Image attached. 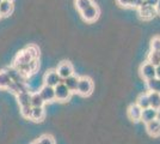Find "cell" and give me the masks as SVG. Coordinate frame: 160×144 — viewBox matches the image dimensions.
<instances>
[{"instance_id": "cell-1", "label": "cell", "mask_w": 160, "mask_h": 144, "mask_svg": "<svg viewBox=\"0 0 160 144\" xmlns=\"http://www.w3.org/2000/svg\"><path fill=\"white\" fill-rule=\"evenodd\" d=\"M13 66L18 70L25 78H28V77H30L32 73H35V72L38 70L40 64H38V59H35V60L30 61L29 64H18V65H13Z\"/></svg>"}, {"instance_id": "cell-2", "label": "cell", "mask_w": 160, "mask_h": 144, "mask_svg": "<svg viewBox=\"0 0 160 144\" xmlns=\"http://www.w3.org/2000/svg\"><path fill=\"white\" fill-rule=\"evenodd\" d=\"M92 90H93V82L91 81V78H88V77H81L79 79L77 93L81 96H88L91 95Z\"/></svg>"}, {"instance_id": "cell-3", "label": "cell", "mask_w": 160, "mask_h": 144, "mask_svg": "<svg viewBox=\"0 0 160 144\" xmlns=\"http://www.w3.org/2000/svg\"><path fill=\"white\" fill-rule=\"evenodd\" d=\"M80 13H81V17L84 18V21L88 22V23H92V22L98 19V17H99L100 14V10L96 4H93V5H91L87 8H85L84 11H81Z\"/></svg>"}, {"instance_id": "cell-4", "label": "cell", "mask_w": 160, "mask_h": 144, "mask_svg": "<svg viewBox=\"0 0 160 144\" xmlns=\"http://www.w3.org/2000/svg\"><path fill=\"white\" fill-rule=\"evenodd\" d=\"M43 82H44V85H49V87L55 88L58 84L62 83L63 81L60 78V76L58 75L56 70H49V71L46 72V75H44Z\"/></svg>"}, {"instance_id": "cell-5", "label": "cell", "mask_w": 160, "mask_h": 144, "mask_svg": "<svg viewBox=\"0 0 160 144\" xmlns=\"http://www.w3.org/2000/svg\"><path fill=\"white\" fill-rule=\"evenodd\" d=\"M56 72H58V75L60 76V78L63 81V79H66L68 78L69 76L74 75V69H73V65L71 64L69 61H62L58 66V69H56Z\"/></svg>"}, {"instance_id": "cell-6", "label": "cell", "mask_w": 160, "mask_h": 144, "mask_svg": "<svg viewBox=\"0 0 160 144\" xmlns=\"http://www.w3.org/2000/svg\"><path fill=\"white\" fill-rule=\"evenodd\" d=\"M54 90H55V100L61 101V102L68 100L69 96H71V91H69L68 88L63 84V82L60 83V84H58V85L54 88Z\"/></svg>"}, {"instance_id": "cell-7", "label": "cell", "mask_w": 160, "mask_h": 144, "mask_svg": "<svg viewBox=\"0 0 160 144\" xmlns=\"http://www.w3.org/2000/svg\"><path fill=\"white\" fill-rule=\"evenodd\" d=\"M140 73L146 81L153 79V78H155V66H153L148 61L143 62L140 67Z\"/></svg>"}, {"instance_id": "cell-8", "label": "cell", "mask_w": 160, "mask_h": 144, "mask_svg": "<svg viewBox=\"0 0 160 144\" xmlns=\"http://www.w3.org/2000/svg\"><path fill=\"white\" fill-rule=\"evenodd\" d=\"M5 71H6V73L8 75L10 79H11L12 82H14V83H28L27 78L22 75V73H20L19 71L16 69L14 66H10V67L5 69Z\"/></svg>"}, {"instance_id": "cell-9", "label": "cell", "mask_w": 160, "mask_h": 144, "mask_svg": "<svg viewBox=\"0 0 160 144\" xmlns=\"http://www.w3.org/2000/svg\"><path fill=\"white\" fill-rule=\"evenodd\" d=\"M35 60V58H33V55L31 54V52L25 48L24 51H22L19 52L17 56H16V59H14V64L13 65H18V64H29L30 61H32Z\"/></svg>"}, {"instance_id": "cell-10", "label": "cell", "mask_w": 160, "mask_h": 144, "mask_svg": "<svg viewBox=\"0 0 160 144\" xmlns=\"http://www.w3.org/2000/svg\"><path fill=\"white\" fill-rule=\"evenodd\" d=\"M40 95L43 99L44 102H53L55 100V90L53 87H49V85H43L40 89Z\"/></svg>"}, {"instance_id": "cell-11", "label": "cell", "mask_w": 160, "mask_h": 144, "mask_svg": "<svg viewBox=\"0 0 160 144\" xmlns=\"http://www.w3.org/2000/svg\"><path fill=\"white\" fill-rule=\"evenodd\" d=\"M139 14L142 19H152L154 16L157 14L155 7H152L149 5H146L145 3L139 7Z\"/></svg>"}, {"instance_id": "cell-12", "label": "cell", "mask_w": 160, "mask_h": 144, "mask_svg": "<svg viewBox=\"0 0 160 144\" xmlns=\"http://www.w3.org/2000/svg\"><path fill=\"white\" fill-rule=\"evenodd\" d=\"M146 130L149 136L152 137H159L160 136V120L155 119L151 123L146 124Z\"/></svg>"}, {"instance_id": "cell-13", "label": "cell", "mask_w": 160, "mask_h": 144, "mask_svg": "<svg viewBox=\"0 0 160 144\" xmlns=\"http://www.w3.org/2000/svg\"><path fill=\"white\" fill-rule=\"evenodd\" d=\"M128 117H129L130 120H133V121H140L141 117H142V109H141L136 103H133L128 108Z\"/></svg>"}, {"instance_id": "cell-14", "label": "cell", "mask_w": 160, "mask_h": 144, "mask_svg": "<svg viewBox=\"0 0 160 144\" xmlns=\"http://www.w3.org/2000/svg\"><path fill=\"white\" fill-rule=\"evenodd\" d=\"M158 110L153 109V108H146V109L142 110V117H141V120L143 121V123H151V121H153L155 119H158Z\"/></svg>"}, {"instance_id": "cell-15", "label": "cell", "mask_w": 160, "mask_h": 144, "mask_svg": "<svg viewBox=\"0 0 160 144\" xmlns=\"http://www.w3.org/2000/svg\"><path fill=\"white\" fill-rule=\"evenodd\" d=\"M79 79H80V77H78V76H75V75H72V76H69L68 78H66V79H63V84L68 88V90H69L71 93H72V91H77L78 84H79Z\"/></svg>"}, {"instance_id": "cell-16", "label": "cell", "mask_w": 160, "mask_h": 144, "mask_svg": "<svg viewBox=\"0 0 160 144\" xmlns=\"http://www.w3.org/2000/svg\"><path fill=\"white\" fill-rule=\"evenodd\" d=\"M148 99H149V107L159 112L160 110V94L149 91V93H148Z\"/></svg>"}, {"instance_id": "cell-17", "label": "cell", "mask_w": 160, "mask_h": 144, "mask_svg": "<svg viewBox=\"0 0 160 144\" xmlns=\"http://www.w3.org/2000/svg\"><path fill=\"white\" fill-rule=\"evenodd\" d=\"M30 100H31V93L30 91H25V93H20L17 95V101L20 107H25V106H31L30 104Z\"/></svg>"}, {"instance_id": "cell-18", "label": "cell", "mask_w": 160, "mask_h": 144, "mask_svg": "<svg viewBox=\"0 0 160 144\" xmlns=\"http://www.w3.org/2000/svg\"><path fill=\"white\" fill-rule=\"evenodd\" d=\"M44 115H46V113H44L43 107H32V112H31L30 119L32 121L37 123V121H42L44 119Z\"/></svg>"}, {"instance_id": "cell-19", "label": "cell", "mask_w": 160, "mask_h": 144, "mask_svg": "<svg viewBox=\"0 0 160 144\" xmlns=\"http://www.w3.org/2000/svg\"><path fill=\"white\" fill-rule=\"evenodd\" d=\"M13 10V4L11 1H1L0 4V16L6 17L12 12Z\"/></svg>"}, {"instance_id": "cell-20", "label": "cell", "mask_w": 160, "mask_h": 144, "mask_svg": "<svg viewBox=\"0 0 160 144\" xmlns=\"http://www.w3.org/2000/svg\"><path fill=\"white\" fill-rule=\"evenodd\" d=\"M11 79L5 70H0V89H7L8 85L11 84Z\"/></svg>"}, {"instance_id": "cell-21", "label": "cell", "mask_w": 160, "mask_h": 144, "mask_svg": "<svg viewBox=\"0 0 160 144\" xmlns=\"http://www.w3.org/2000/svg\"><path fill=\"white\" fill-rule=\"evenodd\" d=\"M147 88L149 91H153V93H158L160 94V79L159 78H153V79H149L147 81Z\"/></svg>"}, {"instance_id": "cell-22", "label": "cell", "mask_w": 160, "mask_h": 144, "mask_svg": "<svg viewBox=\"0 0 160 144\" xmlns=\"http://www.w3.org/2000/svg\"><path fill=\"white\" fill-rule=\"evenodd\" d=\"M147 61L149 64H152L153 66H158L160 65V51L157 52V51H151L149 54H148V58H147Z\"/></svg>"}, {"instance_id": "cell-23", "label": "cell", "mask_w": 160, "mask_h": 144, "mask_svg": "<svg viewBox=\"0 0 160 144\" xmlns=\"http://www.w3.org/2000/svg\"><path fill=\"white\" fill-rule=\"evenodd\" d=\"M136 104L140 107L141 109H146L149 108V99H148V94H141L138 100H136Z\"/></svg>"}, {"instance_id": "cell-24", "label": "cell", "mask_w": 160, "mask_h": 144, "mask_svg": "<svg viewBox=\"0 0 160 144\" xmlns=\"http://www.w3.org/2000/svg\"><path fill=\"white\" fill-rule=\"evenodd\" d=\"M44 103L46 102H44L43 99L41 97L40 93H32V94H31V100H30L31 107H43Z\"/></svg>"}, {"instance_id": "cell-25", "label": "cell", "mask_w": 160, "mask_h": 144, "mask_svg": "<svg viewBox=\"0 0 160 144\" xmlns=\"http://www.w3.org/2000/svg\"><path fill=\"white\" fill-rule=\"evenodd\" d=\"M91 5H93V0H75V6L80 12Z\"/></svg>"}, {"instance_id": "cell-26", "label": "cell", "mask_w": 160, "mask_h": 144, "mask_svg": "<svg viewBox=\"0 0 160 144\" xmlns=\"http://www.w3.org/2000/svg\"><path fill=\"white\" fill-rule=\"evenodd\" d=\"M38 143L40 144H55V141L54 138L50 136V135H43L41 136L40 139H38Z\"/></svg>"}, {"instance_id": "cell-27", "label": "cell", "mask_w": 160, "mask_h": 144, "mask_svg": "<svg viewBox=\"0 0 160 144\" xmlns=\"http://www.w3.org/2000/svg\"><path fill=\"white\" fill-rule=\"evenodd\" d=\"M31 112H32V107H31V106L20 107V114L25 118V119H30V117H31Z\"/></svg>"}, {"instance_id": "cell-28", "label": "cell", "mask_w": 160, "mask_h": 144, "mask_svg": "<svg viewBox=\"0 0 160 144\" xmlns=\"http://www.w3.org/2000/svg\"><path fill=\"white\" fill-rule=\"evenodd\" d=\"M151 51H160V36H155L151 41Z\"/></svg>"}, {"instance_id": "cell-29", "label": "cell", "mask_w": 160, "mask_h": 144, "mask_svg": "<svg viewBox=\"0 0 160 144\" xmlns=\"http://www.w3.org/2000/svg\"><path fill=\"white\" fill-rule=\"evenodd\" d=\"M143 4V0H130V6L132 7H139Z\"/></svg>"}, {"instance_id": "cell-30", "label": "cell", "mask_w": 160, "mask_h": 144, "mask_svg": "<svg viewBox=\"0 0 160 144\" xmlns=\"http://www.w3.org/2000/svg\"><path fill=\"white\" fill-rule=\"evenodd\" d=\"M117 4L122 7H129L130 6V0H116Z\"/></svg>"}, {"instance_id": "cell-31", "label": "cell", "mask_w": 160, "mask_h": 144, "mask_svg": "<svg viewBox=\"0 0 160 144\" xmlns=\"http://www.w3.org/2000/svg\"><path fill=\"white\" fill-rule=\"evenodd\" d=\"M143 3H145L146 5H149V6H152V7H155V6H157V4L159 3V0H143Z\"/></svg>"}, {"instance_id": "cell-32", "label": "cell", "mask_w": 160, "mask_h": 144, "mask_svg": "<svg viewBox=\"0 0 160 144\" xmlns=\"http://www.w3.org/2000/svg\"><path fill=\"white\" fill-rule=\"evenodd\" d=\"M155 77L160 79V65L155 66Z\"/></svg>"}, {"instance_id": "cell-33", "label": "cell", "mask_w": 160, "mask_h": 144, "mask_svg": "<svg viewBox=\"0 0 160 144\" xmlns=\"http://www.w3.org/2000/svg\"><path fill=\"white\" fill-rule=\"evenodd\" d=\"M155 12H157V14H160V0L159 3L157 4V6H155Z\"/></svg>"}, {"instance_id": "cell-34", "label": "cell", "mask_w": 160, "mask_h": 144, "mask_svg": "<svg viewBox=\"0 0 160 144\" xmlns=\"http://www.w3.org/2000/svg\"><path fill=\"white\" fill-rule=\"evenodd\" d=\"M31 144H40V143H38V141H36V142H32Z\"/></svg>"}, {"instance_id": "cell-35", "label": "cell", "mask_w": 160, "mask_h": 144, "mask_svg": "<svg viewBox=\"0 0 160 144\" xmlns=\"http://www.w3.org/2000/svg\"><path fill=\"white\" fill-rule=\"evenodd\" d=\"M2 1H11V3H12L13 0H2Z\"/></svg>"}, {"instance_id": "cell-36", "label": "cell", "mask_w": 160, "mask_h": 144, "mask_svg": "<svg viewBox=\"0 0 160 144\" xmlns=\"http://www.w3.org/2000/svg\"><path fill=\"white\" fill-rule=\"evenodd\" d=\"M1 1H2V0H0V4H1Z\"/></svg>"}, {"instance_id": "cell-37", "label": "cell", "mask_w": 160, "mask_h": 144, "mask_svg": "<svg viewBox=\"0 0 160 144\" xmlns=\"http://www.w3.org/2000/svg\"><path fill=\"white\" fill-rule=\"evenodd\" d=\"M0 17H1V16H0Z\"/></svg>"}]
</instances>
